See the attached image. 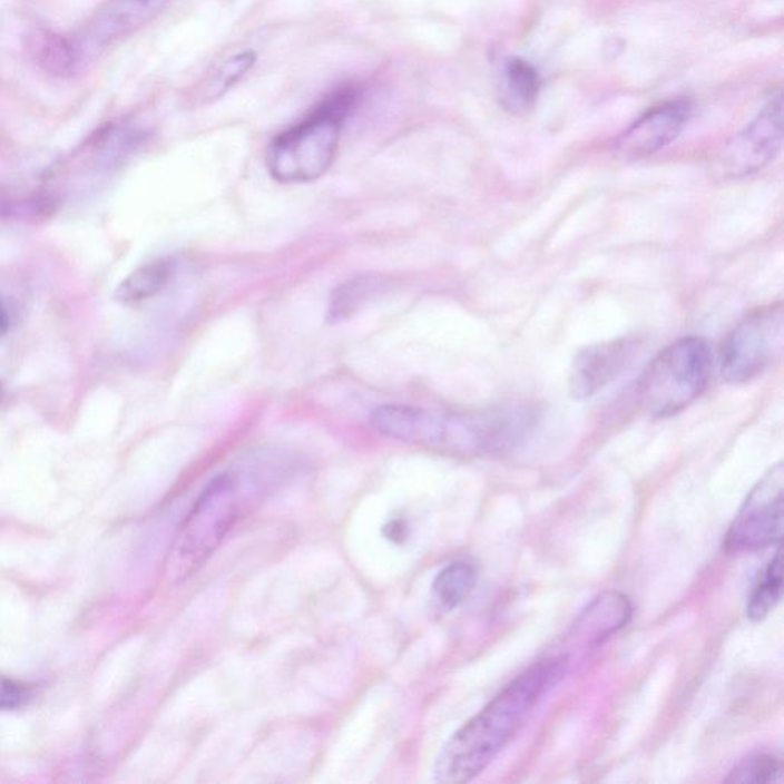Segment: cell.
<instances>
[{
    "label": "cell",
    "instance_id": "1",
    "mask_svg": "<svg viewBox=\"0 0 784 784\" xmlns=\"http://www.w3.org/2000/svg\"><path fill=\"white\" fill-rule=\"evenodd\" d=\"M537 422L529 406L486 411H437L411 404H382L371 427L388 439L455 457L501 455L527 439Z\"/></svg>",
    "mask_w": 784,
    "mask_h": 784
},
{
    "label": "cell",
    "instance_id": "2",
    "mask_svg": "<svg viewBox=\"0 0 784 784\" xmlns=\"http://www.w3.org/2000/svg\"><path fill=\"white\" fill-rule=\"evenodd\" d=\"M569 661L564 655L546 657L504 686L449 738L435 759V782L463 784L477 778L566 676Z\"/></svg>",
    "mask_w": 784,
    "mask_h": 784
},
{
    "label": "cell",
    "instance_id": "3",
    "mask_svg": "<svg viewBox=\"0 0 784 784\" xmlns=\"http://www.w3.org/2000/svg\"><path fill=\"white\" fill-rule=\"evenodd\" d=\"M265 477L256 468L228 469L207 484L184 520L171 551L170 566L177 578H189L202 569L263 496L268 486Z\"/></svg>",
    "mask_w": 784,
    "mask_h": 784
},
{
    "label": "cell",
    "instance_id": "4",
    "mask_svg": "<svg viewBox=\"0 0 784 784\" xmlns=\"http://www.w3.org/2000/svg\"><path fill=\"white\" fill-rule=\"evenodd\" d=\"M353 88L331 94L296 125L276 135L265 153L273 179L284 184L310 183L329 171L336 158L343 121L353 110Z\"/></svg>",
    "mask_w": 784,
    "mask_h": 784
},
{
    "label": "cell",
    "instance_id": "5",
    "mask_svg": "<svg viewBox=\"0 0 784 784\" xmlns=\"http://www.w3.org/2000/svg\"><path fill=\"white\" fill-rule=\"evenodd\" d=\"M713 355L704 337L673 342L645 367L637 382V399L649 415L667 419L696 402L708 386Z\"/></svg>",
    "mask_w": 784,
    "mask_h": 784
},
{
    "label": "cell",
    "instance_id": "6",
    "mask_svg": "<svg viewBox=\"0 0 784 784\" xmlns=\"http://www.w3.org/2000/svg\"><path fill=\"white\" fill-rule=\"evenodd\" d=\"M783 306H763L743 317L721 351V374L733 385L749 382L777 357L783 343Z\"/></svg>",
    "mask_w": 784,
    "mask_h": 784
},
{
    "label": "cell",
    "instance_id": "7",
    "mask_svg": "<svg viewBox=\"0 0 784 784\" xmlns=\"http://www.w3.org/2000/svg\"><path fill=\"white\" fill-rule=\"evenodd\" d=\"M784 529V465H772L747 493L725 537L731 553L780 545Z\"/></svg>",
    "mask_w": 784,
    "mask_h": 784
},
{
    "label": "cell",
    "instance_id": "8",
    "mask_svg": "<svg viewBox=\"0 0 784 784\" xmlns=\"http://www.w3.org/2000/svg\"><path fill=\"white\" fill-rule=\"evenodd\" d=\"M783 105L777 94L741 134L735 135L718 159L726 178H746L770 165L782 149Z\"/></svg>",
    "mask_w": 784,
    "mask_h": 784
},
{
    "label": "cell",
    "instance_id": "9",
    "mask_svg": "<svg viewBox=\"0 0 784 784\" xmlns=\"http://www.w3.org/2000/svg\"><path fill=\"white\" fill-rule=\"evenodd\" d=\"M639 351L636 337H618L586 346L575 355L569 373V392L574 400H590L606 390L631 365Z\"/></svg>",
    "mask_w": 784,
    "mask_h": 784
},
{
    "label": "cell",
    "instance_id": "10",
    "mask_svg": "<svg viewBox=\"0 0 784 784\" xmlns=\"http://www.w3.org/2000/svg\"><path fill=\"white\" fill-rule=\"evenodd\" d=\"M692 116L685 100H673L647 110L615 143V154L627 161L651 157L684 133Z\"/></svg>",
    "mask_w": 784,
    "mask_h": 784
},
{
    "label": "cell",
    "instance_id": "11",
    "mask_svg": "<svg viewBox=\"0 0 784 784\" xmlns=\"http://www.w3.org/2000/svg\"><path fill=\"white\" fill-rule=\"evenodd\" d=\"M170 2L171 0H108L86 24L76 47L84 56L85 47H105L129 36L150 22Z\"/></svg>",
    "mask_w": 784,
    "mask_h": 784
},
{
    "label": "cell",
    "instance_id": "12",
    "mask_svg": "<svg viewBox=\"0 0 784 784\" xmlns=\"http://www.w3.org/2000/svg\"><path fill=\"white\" fill-rule=\"evenodd\" d=\"M633 606L620 591H606L588 604L570 630L571 640L584 647L602 644L630 623Z\"/></svg>",
    "mask_w": 784,
    "mask_h": 784
},
{
    "label": "cell",
    "instance_id": "13",
    "mask_svg": "<svg viewBox=\"0 0 784 784\" xmlns=\"http://www.w3.org/2000/svg\"><path fill=\"white\" fill-rule=\"evenodd\" d=\"M178 261L171 256L157 257L135 268L116 290V300L122 305H138L154 300L169 287L177 275Z\"/></svg>",
    "mask_w": 784,
    "mask_h": 784
},
{
    "label": "cell",
    "instance_id": "14",
    "mask_svg": "<svg viewBox=\"0 0 784 784\" xmlns=\"http://www.w3.org/2000/svg\"><path fill=\"white\" fill-rule=\"evenodd\" d=\"M385 288V277L378 275L355 276L353 280L343 282L331 293L329 322L337 324L353 317Z\"/></svg>",
    "mask_w": 784,
    "mask_h": 784
},
{
    "label": "cell",
    "instance_id": "15",
    "mask_svg": "<svg viewBox=\"0 0 784 784\" xmlns=\"http://www.w3.org/2000/svg\"><path fill=\"white\" fill-rule=\"evenodd\" d=\"M256 61V52L252 49H244V51L236 52V55L228 56L226 60L220 61L210 72H207L202 85L196 89V98L199 104H210L231 91L233 86L243 80L248 71H252Z\"/></svg>",
    "mask_w": 784,
    "mask_h": 784
},
{
    "label": "cell",
    "instance_id": "16",
    "mask_svg": "<svg viewBox=\"0 0 784 784\" xmlns=\"http://www.w3.org/2000/svg\"><path fill=\"white\" fill-rule=\"evenodd\" d=\"M541 88L539 74L526 60L512 59L504 65L501 80V100L506 108L521 112L532 108Z\"/></svg>",
    "mask_w": 784,
    "mask_h": 784
},
{
    "label": "cell",
    "instance_id": "17",
    "mask_svg": "<svg viewBox=\"0 0 784 784\" xmlns=\"http://www.w3.org/2000/svg\"><path fill=\"white\" fill-rule=\"evenodd\" d=\"M783 596V559L782 551L771 559L766 569L759 575L757 584L747 599L746 615L753 623H759L775 607Z\"/></svg>",
    "mask_w": 784,
    "mask_h": 784
},
{
    "label": "cell",
    "instance_id": "18",
    "mask_svg": "<svg viewBox=\"0 0 784 784\" xmlns=\"http://www.w3.org/2000/svg\"><path fill=\"white\" fill-rule=\"evenodd\" d=\"M476 584V567L468 562H452L437 575L432 588L440 606L452 610L471 596Z\"/></svg>",
    "mask_w": 784,
    "mask_h": 784
},
{
    "label": "cell",
    "instance_id": "19",
    "mask_svg": "<svg viewBox=\"0 0 784 784\" xmlns=\"http://www.w3.org/2000/svg\"><path fill=\"white\" fill-rule=\"evenodd\" d=\"M37 60L48 71L65 76L72 74L79 67L81 55L76 43L61 39L60 36H42L36 49Z\"/></svg>",
    "mask_w": 784,
    "mask_h": 784
},
{
    "label": "cell",
    "instance_id": "20",
    "mask_svg": "<svg viewBox=\"0 0 784 784\" xmlns=\"http://www.w3.org/2000/svg\"><path fill=\"white\" fill-rule=\"evenodd\" d=\"M782 758L771 754L751 755L742 759L726 777V783L765 784L782 777Z\"/></svg>",
    "mask_w": 784,
    "mask_h": 784
},
{
    "label": "cell",
    "instance_id": "21",
    "mask_svg": "<svg viewBox=\"0 0 784 784\" xmlns=\"http://www.w3.org/2000/svg\"><path fill=\"white\" fill-rule=\"evenodd\" d=\"M35 697V686L0 676V710L22 708Z\"/></svg>",
    "mask_w": 784,
    "mask_h": 784
},
{
    "label": "cell",
    "instance_id": "22",
    "mask_svg": "<svg viewBox=\"0 0 784 784\" xmlns=\"http://www.w3.org/2000/svg\"><path fill=\"white\" fill-rule=\"evenodd\" d=\"M11 329L10 310L7 308L6 302L0 297V339L6 337Z\"/></svg>",
    "mask_w": 784,
    "mask_h": 784
},
{
    "label": "cell",
    "instance_id": "23",
    "mask_svg": "<svg viewBox=\"0 0 784 784\" xmlns=\"http://www.w3.org/2000/svg\"><path fill=\"white\" fill-rule=\"evenodd\" d=\"M0 399H2V388H0Z\"/></svg>",
    "mask_w": 784,
    "mask_h": 784
}]
</instances>
